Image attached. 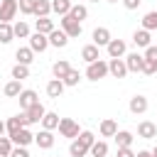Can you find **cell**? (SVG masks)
I'll return each instance as SVG.
<instances>
[{
    "instance_id": "obj_1",
    "label": "cell",
    "mask_w": 157,
    "mask_h": 157,
    "mask_svg": "<svg viewBox=\"0 0 157 157\" xmlns=\"http://www.w3.org/2000/svg\"><path fill=\"white\" fill-rule=\"evenodd\" d=\"M59 135H61V137H69V140H76V137L81 135L78 123L71 120V118H61V120H59Z\"/></svg>"
},
{
    "instance_id": "obj_2",
    "label": "cell",
    "mask_w": 157,
    "mask_h": 157,
    "mask_svg": "<svg viewBox=\"0 0 157 157\" xmlns=\"http://www.w3.org/2000/svg\"><path fill=\"white\" fill-rule=\"evenodd\" d=\"M103 76H108V61L98 59V61L88 64V69H86V78H91V81H98V78H103Z\"/></svg>"
},
{
    "instance_id": "obj_3",
    "label": "cell",
    "mask_w": 157,
    "mask_h": 157,
    "mask_svg": "<svg viewBox=\"0 0 157 157\" xmlns=\"http://www.w3.org/2000/svg\"><path fill=\"white\" fill-rule=\"evenodd\" d=\"M59 25H61V29L74 39V37H81V22L78 20H74L71 15H64L61 20H59Z\"/></svg>"
},
{
    "instance_id": "obj_4",
    "label": "cell",
    "mask_w": 157,
    "mask_h": 157,
    "mask_svg": "<svg viewBox=\"0 0 157 157\" xmlns=\"http://www.w3.org/2000/svg\"><path fill=\"white\" fill-rule=\"evenodd\" d=\"M17 10V0H0V22H12Z\"/></svg>"
},
{
    "instance_id": "obj_5",
    "label": "cell",
    "mask_w": 157,
    "mask_h": 157,
    "mask_svg": "<svg viewBox=\"0 0 157 157\" xmlns=\"http://www.w3.org/2000/svg\"><path fill=\"white\" fill-rule=\"evenodd\" d=\"M125 64H128V71L140 74V71L145 69V54H140V52H130V54L125 56Z\"/></svg>"
},
{
    "instance_id": "obj_6",
    "label": "cell",
    "mask_w": 157,
    "mask_h": 157,
    "mask_svg": "<svg viewBox=\"0 0 157 157\" xmlns=\"http://www.w3.org/2000/svg\"><path fill=\"white\" fill-rule=\"evenodd\" d=\"M108 74H110L113 78H125V76L130 74L125 59H110V61H108Z\"/></svg>"
},
{
    "instance_id": "obj_7",
    "label": "cell",
    "mask_w": 157,
    "mask_h": 157,
    "mask_svg": "<svg viewBox=\"0 0 157 157\" xmlns=\"http://www.w3.org/2000/svg\"><path fill=\"white\" fill-rule=\"evenodd\" d=\"M5 125H7V135H15L17 130H22V128H27V125H29V123H27V113L22 110L20 115L7 118V123H5Z\"/></svg>"
},
{
    "instance_id": "obj_8",
    "label": "cell",
    "mask_w": 157,
    "mask_h": 157,
    "mask_svg": "<svg viewBox=\"0 0 157 157\" xmlns=\"http://www.w3.org/2000/svg\"><path fill=\"white\" fill-rule=\"evenodd\" d=\"M105 49H108V56H110V59H120V56H125V52H128V44H125L123 39H110Z\"/></svg>"
},
{
    "instance_id": "obj_9",
    "label": "cell",
    "mask_w": 157,
    "mask_h": 157,
    "mask_svg": "<svg viewBox=\"0 0 157 157\" xmlns=\"http://www.w3.org/2000/svg\"><path fill=\"white\" fill-rule=\"evenodd\" d=\"M29 47H32V52H44L49 47V34H42V32L29 34Z\"/></svg>"
},
{
    "instance_id": "obj_10",
    "label": "cell",
    "mask_w": 157,
    "mask_h": 157,
    "mask_svg": "<svg viewBox=\"0 0 157 157\" xmlns=\"http://www.w3.org/2000/svg\"><path fill=\"white\" fill-rule=\"evenodd\" d=\"M17 98H20V108H22V110H27V108H32L34 103H39V96H37V91H32V88H25Z\"/></svg>"
},
{
    "instance_id": "obj_11",
    "label": "cell",
    "mask_w": 157,
    "mask_h": 157,
    "mask_svg": "<svg viewBox=\"0 0 157 157\" xmlns=\"http://www.w3.org/2000/svg\"><path fill=\"white\" fill-rule=\"evenodd\" d=\"M34 142H37V147H42V150H49V147H54V132L42 128V130L34 135Z\"/></svg>"
},
{
    "instance_id": "obj_12",
    "label": "cell",
    "mask_w": 157,
    "mask_h": 157,
    "mask_svg": "<svg viewBox=\"0 0 157 157\" xmlns=\"http://www.w3.org/2000/svg\"><path fill=\"white\" fill-rule=\"evenodd\" d=\"M91 37H93V44H96V47H108V42L113 39V37H110V29H108V27H96Z\"/></svg>"
},
{
    "instance_id": "obj_13",
    "label": "cell",
    "mask_w": 157,
    "mask_h": 157,
    "mask_svg": "<svg viewBox=\"0 0 157 157\" xmlns=\"http://www.w3.org/2000/svg\"><path fill=\"white\" fill-rule=\"evenodd\" d=\"M69 34L64 32V29H54V32H49V47H56V49H61V47H66L69 44Z\"/></svg>"
},
{
    "instance_id": "obj_14",
    "label": "cell",
    "mask_w": 157,
    "mask_h": 157,
    "mask_svg": "<svg viewBox=\"0 0 157 157\" xmlns=\"http://www.w3.org/2000/svg\"><path fill=\"white\" fill-rule=\"evenodd\" d=\"M137 137H142V140H152V137H157V125L150 123V120H142V123L137 125Z\"/></svg>"
},
{
    "instance_id": "obj_15",
    "label": "cell",
    "mask_w": 157,
    "mask_h": 157,
    "mask_svg": "<svg viewBox=\"0 0 157 157\" xmlns=\"http://www.w3.org/2000/svg\"><path fill=\"white\" fill-rule=\"evenodd\" d=\"M128 108H130V113H135V115H142V113L150 108V103H147V98H145V96H132Z\"/></svg>"
},
{
    "instance_id": "obj_16",
    "label": "cell",
    "mask_w": 157,
    "mask_h": 157,
    "mask_svg": "<svg viewBox=\"0 0 157 157\" xmlns=\"http://www.w3.org/2000/svg\"><path fill=\"white\" fill-rule=\"evenodd\" d=\"M25 113H27V123L32 125V123H42V118H44L47 108H44L42 103H34V105H32V108H27Z\"/></svg>"
},
{
    "instance_id": "obj_17",
    "label": "cell",
    "mask_w": 157,
    "mask_h": 157,
    "mask_svg": "<svg viewBox=\"0 0 157 157\" xmlns=\"http://www.w3.org/2000/svg\"><path fill=\"white\" fill-rule=\"evenodd\" d=\"M81 59H83L86 64H93V61H98V59H101V52H98V47H96V44H86V47L81 49Z\"/></svg>"
},
{
    "instance_id": "obj_18",
    "label": "cell",
    "mask_w": 157,
    "mask_h": 157,
    "mask_svg": "<svg viewBox=\"0 0 157 157\" xmlns=\"http://www.w3.org/2000/svg\"><path fill=\"white\" fill-rule=\"evenodd\" d=\"M10 137H12V142H15V145H22V147H27L29 142H34V135H32L27 128L17 130V132H15V135H10Z\"/></svg>"
},
{
    "instance_id": "obj_19",
    "label": "cell",
    "mask_w": 157,
    "mask_h": 157,
    "mask_svg": "<svg viewBox=\"0 0 157 157\" xmlns=\"http://www.w3.org/2000/svg\"><path fill=\"white\" fill-rule=\"evenodd\" d=\"M15 59H17V64H32L34 61V52H32V47H20L17 52H15Z\"/></svg>"
},
{
    "instance_id": "obj_20",
    "label": "cell",
    "mask_w": 157,
    "mask_h": 157,
    "mask_svg": "<svg viewBox=\"0 0 157 157\" xmlns=\"http://www.w3.org/2000/svg\"><path fill=\"white\" fill-rule=\"evenodd\" d=\"M101 135L103 137H115V132H118V123L113 120V118H105V120H101Z\"/></svg>"
},
{
    "instance_id": "obj_21",
    "label": "cell",
    "mask_w": 157,
    "mask_h": 157,
    "mask_svg": "<svg viewBox=\"0 0 157 157\" xmlns=\"http://www.w3.org/2000/svg\"><path fill=\"white\" fill-rule=\"evenodd\" d=\"M64 93V81L61 78H52L49 83H47V96L49 98H59Z\"/></svg>"
},
{
    "instance_id": "obj_22",
    "label": "cell",
    "mask_w": 157,
    "mask_h": 157,
    "mask_svg": "<svg viewBox=\"0 0 157 157\" xmlns=\"http://www.w3.org/2000/svg\"><path fill=\"white\" fill-rule=\"evenodd\" d=\"M150 32L147 29H135V34H132V42H135V47H142V49H147L150 47Z\"/></svg>"
},
{
    "instance_id": "obj_23",
    "label": "cell",
    "mask_w": 157,
    "mask_h": 157,
    "mask_svg": "<svg viewBox=\"0 0 157 157\" xmlns=\"http://www.w3.org/2000/svg\"><path fill=\"white\" fill-rule=\"evenodd\" d=\"M69 71H71V66H69V61H66V59H59V61H54V66H52L54 78H64Z\"/></svg>"
},
{
    "instance_id": "obj_24",
    "label": "cell",
    "mask_w": 157,
    "mask_h": 157,
    "mask_svg": "<svg viewBox=\"0 0 157 157\" xmlns=\"http://www.w3.org/2000/svg\"><path fill=\"white\" fill-rule=\"evenodd\" d=\"M22 91H25V88H22V81H17V78H12V81L5 83V96H7V98H17Z\"/></svg>"
},
{
    "instance_id": "obj_25",
    "label": "cell",
    "mask_w": 157,
    "mask_h": 157,
    "mask_svg": "<svg viewBox=\"0 0 157 157\" xmlns=\"http://www.w3.org/2000/svg\"><path fill=\"white\" fill-rule=\"evenodd\" d=\"M34 29H37V32H42V34H49V32H54L56 27H54V22H52L49 17H37Z\"/></svg>"
},
{
    "instance_id": "obj_26",
    "label": "cell",
    "mask_w": 157,
    "mask_h": 157,
    "mask_svg": "<svg viewBox=\"0 0 157 157\" xmlns=\"http://www.w3.org/2000/svg\"><path fill=\"white\" fill-rule=\"evenodd\" d=\"M69 155H71V157H86V155H88V147L76 137V140L69 145Z\"/></svg>"
},
{
    "instance_id": "obj_27",
    "label": "cell",
    "mask_w": 157,
    "mask_h": 157,
    "mask_svg": "<svg viewBox=\"0 0 157 157\" xmlns=\"http://www.w3.org/2000/svg\"><path fill=\"white\" fill-rule=\"evenodd\" d=\"M49 12H52V0H37V5H34V17H49Z\"/></svg>"
},
{
    "instance_id": "obj_28",
    "label": "cell",
    "mask_w": 157,
    "mask_h": 157,
    "mask_svg": "<svg viewBox=\"0 0 157 157\" xmlns=\"http://www.w3.org/2000/svg\"><path fill=\"white\" fill-rule=\"evenodd\" d=\"M69 10H71V0H52V12H56L59 17L69 15Z\"/></svg>"
},
{
    "instance_id": "obj_29",
    "label": "cell",
    "mask_w": 157,
    "mask_h": 157,
    "mask_svg": "<svg viewBox=\"0 0 157 157\" xmlns=\"http://www.w3.org/2000/svg\"><path fill=\"white\" fill-rule=\"evenodd\" d=\"M59 120H61V118H59L56 113H44L42 128H44V130H56V128H59Z\"/></svg>"
},
{
    "instance_id": "obj_30",
    "label": "cell",
    "mask_w": 157,
    "mask_h": 157,
    "mask_svg": "<svg viewBox=\"0 0 157 157\" xmlns=\"http://www.w3.org/2000/svg\"><path fill=\"white\" fill-rule=\"evenodd\" d=\"M132 140H135V137H132V132H128V130H118V132H115V145H118V147H130Z\"/></svg>"
},
{
    "instance_id": "obj_31",
    "label": "cell",
    "mask_w": 157,
    "mask_h": 157,
    "mask_svg": "<svg viewBox=\"0 0 157 157\" xmlns=\"http://www.w3.org/2000/svg\"><path fill=\"white\" fill-rule=\"evenodd\" d=\"M12 39H15V29H12V25H10V22H0V42L7 44V42H12Z\"/></svg>"
},
{
    "instance_id": "obj_32",
    "label": "cell",
    "mask_w": 157,
    "mask_h": 157,
    "mask_svg": "<svg viewBox=\"0 0 157 157\" xmlns=\"http://www.w3.org/2000/svg\"><path fill=\"white\" fill-rule=\"evenodd\" d=\"M69 15H71L74 20H78V22H83V20L88 17V7H86V5H71Z\"/></svg>"
},
{
    "instance_id": "obj_33",
    "label": "cell",
    "mask_w": 157,
    "mask_h": 157,
    "mask_svg": "<svg viewBox=\"0 0 157 157\" xmlns=\"http://www.w3.org/2000/svg\"><path fill=\"white\" fill-rule=\"evenodd\" d=\"M88 152H91V157H105V155H108V145H105L103 140H96Z\"/></svg>"
},
{
    "instance_id": "obj_34",
    "label": "cell",
    "mask_w": 157,
    "mask_h": 157,
    "mask_svg": "<svg viewBox=\"0 0 157 157\" xmlns=\"http://www.w3.org/2000/svg\"><path fill=\"white\" fill-rule=\"evenodd\" d=\"M142 29H147V32L157 29V10H152V12H147L142 17Z\"/></svg>"
},
{
    "instance_id": "obj_35",
    "label": "cell",
    "mask_w": 157,
    "mask_h": 157,
    "mask_svg": "<svg viewBox=\"0 0 157 157\" xmlns=\"http://www.w3.org/2000/svg\"><path fill=\"white\" fill-rule=\"evenodd\" d=\"M27 76H29V66H27V64H15V66H12V78L25 81Z\"/></svg>"
},
{
    "instance_id": "obj_36",
    "label": "cell",
    "mask_w": 157,
    "mask_h": 157,
    "mask_svg": "<svg viewBox=\"0 0 157 157\" xmlns=\"http://www.w3.org/2000/svg\"><path fill=\"white\" fill-rule=\"evenodd\" d=\"M12 29H15V37H20V39H27V37H29V25H27V22H22V20H20V22H15V25H12Z\"/></svg>"
},
{
    "instance_id": "obj_37",
    "label": "cell",
    "mask_w": 157,
    "mask_h": 157,
    "mask_svg": "<svg viewBox=\"0 0 157 157\" xmlns=\"http://www.w3.org/2000/svg\"><path fill=\"white\" fill-rule=\"evenodd\" d=\"M12 137H2L0 135V157H10V152H12Z\"/></svg>"
},
{
    "instance_id": "obj_38",
    "label": "cell",
    "mask_w": 157,
    "mask_h": 157,
    "mask_svg": "<svg viewBox=\"0 0 157 157\" xmlns=\"http://www.w3.org/2000/svg\"><path fill=\"white\" fill-rule=\"evenodd\" d=\"M34 5H37V0H17V7H20L22 15H32L34 12Z\"/></svg>"
},
{
    "instance_id": "obj_39",
    "label": "cell",
    "mask_w": 157,
    "mask_h": 157,
    "mask_svg": "<svg viewBox=\"0 0 157 157\" xmlns=\"http://www.w3.org/2000/svg\"><path fill=\"white\" fill-rule=\"evenodd\" d=\"M61 81H64V86H76V83L81 81V74H78L76 69H71V71H69V74H66Z\"/></svg>"
},
{
    "instance_id": "obj_40",
    "label": "cell",
    "mask_w": 157,
    "mask_h": 157,
    "mask_svg": "<svg viewBox=\"0 0 157 157\" xmlns=\"http://www.w3.org/2000/svg\"><path fill=\"white\" fill-rule=\"evenodd\" d=\"M78 140H81V142H83V145H86V147L91 150V145L96 142V135H93L91 130H81V135H78Z\"/></svg>"
},
{
    "instance_id": "obj_41",
    "label": "cell",
    "mask_w": 157,
    "mask_h": 157,
    "mask_svg": "<svg viewBox=\"0 0 157 157\" xmlns=\"http://www.w3.org/2000/svg\"><path fill=\"white\" fill-rule=\"evenodd\" d=\"M145 59H147V61H155V64H157V47H152V44H150V47L145 49Z\"/></svg>"
},
{
    "instance_id": "obj_42",
    "label": "cell",
    "mask_w": 157,
    "mask_h": 157,
    "mask_svg": "<svg viewBox=\"0 0 157 157\" xmlns=\"http://www.w3.org/2000/svg\"><path fill=\"white\" fill-rule=\"evenodd\" d=\"M10 157H29V152H27V147H22V145H17V147H12V152H10Z\"/></svg>"
},
{
    "instance_id": "obj_43",
    "label": "cell",
    "mask_w": 157,
    "mask_h": 157,
    "mask_svg": "<svg viewBox=\"0 0 157 157\" xmlns=\"http://www.w3.org/2000/svg\"><path fill=\"white\" fill-rule=\"evenodd\" d=\"M142 74H147V76L157 74V64H155V61H147V59H145V69H142Z\"/></svg>"
},
{
    "instance_id": "obj_44",
    "label": "cell",
    "mask_w": 157,
    "mask_h": 157,
    "mask_svg": "<svg viewBox=\"0 0 157 157\" xmlns=\"http://www.w3.org/2000/svg\"><path fill=\"white\" fill-rule=\"evenodd\" d=\"M140 2H142V0H123L125 10H137V7H140Z\"/></svg>"
},
{
    "instance_id": "obj_45",
    "label": "cell",
    "mask_w": 157,
    "mask_h": 157,
    "mask_svg": "<svg viewBox=\"0 0 157 157\" xmlns=\"http://www.w3.org/2000/svg\"><path fill=\"white\" fill-rule=\"evenodd\" d=\"M115 157H135V152L130 147H118V155Z\"/></svg>"
},
{
    "instance_id": "obj_46",
    "label": "cell",
    "mask_w": 157,
    "mask_h": 157,
    "mask_svg": "<svg viewBox=\"0 0 157 157\" xmlns=\"http://www.w3.org/2000/svg\"><path fill=\"white\" fill-rule=\"evenodd\" d=\"M135 157H152V152H147V150H140V152H135Z\"/></svg>"
},
{
    "instance_id": "obj_47",
    "label": "cell",
    "mask_w": 157,
    "mask_h": 157,
    "mask_svg": "<svg viewBox=\"0 0 157 157\" xmlns=\"http://www.w3.org/2000/svg\"><path fill=\"white\" fill-rule=\"evenodd\" d=\"M5 132H7V125H5L2 120H0V135H5Z\"/></svg>"
},
{
    "instance_id": "obj_48",
    "label": "cell",
    "mask_w": 157,
    "mask_h": 157,
    "mask_svg": "<svg viewBox=\"0 0 157 157\" xmlns=\"http://www.w3.org/2000/svg\"><path fill=\"white\" fill-rule=\"evenodd\" d=\"M152 157H157V145H155V150H152Z\"/></svg>"
},
{
    "instance_id": "obj_49",
    "label": "cell",
    "mask_w": 157,
    "mask_h": 157,
    "mask_svg": "<svg viewBox=\"0 0 157 157\" xmlns=\"http://www.w3.org/2000/svg\"><path fill=\"white\" fill-rule=\"evenodd\" d=\"M108 2H123V0H108Z\"/></svg>"
},
{
    "instance_id": "obj_50",
    "label": "cell",
    "mask_w": 157,
    "mask_h": 157,
    "mask_svg": "<svg viewBox=\"0 0 157 157\" xmlns=\"http://www.w3.org/2000/svg\"><path fill=\"white\" fill-rule=\"evenodd\" d=\"M91 2H98V0H91Z\"/></svg>"
},
{
    "instance_id": "obj_51",
    "label": "cell",
    "mask_w": 157,
    "mask_h": 157,
    "mask_svg": "<svg viewBox=\"0 0 157 157\" xmlns=\"http://www.w3.org/2000/svg\"><path fill=\"white\" fill-rule=\"evenodd\" d=\"M105 157H108V155H105Z\"/></svg>"
}]
</instances>
